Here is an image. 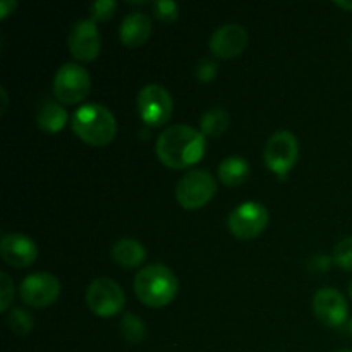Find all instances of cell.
Returning <instances> with one entry per match:
<instances>
[{"label": "cell", "instance_id": "1", "mask_svg": "<svg viewBox=\"0 0 352 352\" xmlns=\"http://www.w3.org/2000/svg\"><path fill=\"white\" fill-rule=\"evenodd\" d=\"M206 151V136L186 124L167 127L157 140V157L165 167L188 168L198 164Z\"/></svg>", "mask_w": 352, "mask_h": 352}, {"label": "cell", "instance_id": "2", "mask_svg": "<svg viewBox=\"0 0 352 352\" xmlns=\"http://www.w3.org/2000/svg\"><path fill=\"white\" fill-rule=\"evenodd\" d=\"M134 292L148 308H164L177 296L179 280L168 267L151 263L141 268L134 277Z\"/></svg>", "mask_w": 352, "mask_h": 352}, {"label": "cell", "instance_id": "3", "mask_svg": "<svg viewBox=\"0 0 352 352\" xmlns=\"http://www.w3.org/2000/svg\"><path fill=\"white\" fill-rule=\"evenodd\" d=\"M71 127L76 136L91 146H107L117 134V120L107 107L86 103L71 117Z\"/></svg>", "mask_w": 352, "mask_h": 352}, {"label": "cell", "instance_id": "4", "mask_svg": "<svg viewBox=\"0 0 352 352\" xmlns=\"http://www.w3.org/2000/svg\"><path fill=\"white\" fill-rule=\"evenodd\" d=\"M217 195V181L206 170H191L179 181L175 199L184 210H199Z\"/></svg>", "mask_w": 352, "mask_h": 352}, {"label": "cell", "instance_id": "5", "mask_svg": "<svg viewBox=\"0 0 352 352\" xmlns=\"http://www.w3.org/2000/svg\"><path fill=\"white\" fill-rule=\"evenodd\" d=\"M86 302L96 316L110 318L119 315L124 309L126 294L116 280L109 277H98L86 289Z\"/></svg>", "mask_w": 352, "mask_h": 352}, {"label": "cell", "instance_id": "6", "mask_svg": "<svg viewBox=\"0 0 352 352\" xmlns=\"http://www.w3.org/2000/svg\"><path fill=\"white\" fill-rule=\"evenodd\" d=\"M91 89V78L88 71L78 64H64L54 78L55 98L65 105H74L82 102Z\"/></svg>", "mask_w": 352, "mask_h": 352}, {"label": "cell", "instance_id": "7", "mask_svg": "<svg viewBox=\"0 0 352 352\" xmlns=\"http://www.w3.org/2000/svg\"><path fill=\"white\" fill-rule=\"evenodd\" d=\"M299 157V143L296 136L289 131H278L272 134L265 144L263 158L267 167L274 174L285 177L294 168Z\"/></svg>", "mask_w": 352, "mask_h": 352}, {"label": "cell", "instance_id": "8", "mask_svg": "<svg viewBox=\"0 0 352 352\" xmlns=\"http://www.w3.org/2000/svg\"><path fill=\"white\" fill-rule=\"evenodd\" d=\"M268 226V210L261 203L246 201L232 210L227 219L230 234L241 241L254 239Z\"/></svg>", "mask_w": 352, "mask_h": 352}, {"label": "cell", "instance_id": "9", "mask_svg": "<svg viewBox=\"0 0 352 352\" xmlns=\"http://www.w3.org/2000/svg\"><path fill=\"white\" fill-rule=\"evenodd\" d=\"M174 102L164 86L148 85L138 95V112L141 120L148 126H164L170 120Z\"/></svg>", "mask_w": 352, "mask_h": 352}, {"label": "cell", "instance_id": "10", "mask_svg": "<svg viewBox=\"0 0 352 352\" xmlns=\"http://www.w3.org/2000/svg\"><path fill=\"white\" fill-rule=\"evenodd\" d=\"M21 299L31 308H47L54 305L60 296V282L48 272L28 275L21 284Z\"/></svg>", "mask_w": 352, "mask_h": 352}, {"label": "cell", "instance_id": "11", "mask_svg": "<svg viewBox=\"0 0 352 352\" xmlns=\"http://www.w3.org/2000/svg\"><path fill=\"white\" fill-rule=\"evenodd\" d=\"M67 47L72 57L79 62H93L100 55L102 38L91 19H81L74 24L67 38Z\"/></svg>", "mask_w": 352, "mask_h": 352}, {"label": "cell", "instance_id": "12", "mask_svg": "<svg viewBox=\"0 0 352 352\" xmlns=\"http://www.w3.org/2000/svg\"><path fill=\"white\" fill-rule=\"evenodd\" d=\"M313 313L325 327L339 329L346 323L347 308L346 298L333 287H323L313 298Z\"/></svg>", "mask_w": 352, "mask_h": 352}, {"label": "cell", "instance_id": "13", "mask_svg": "<svg viewBox=\"0 0 352 352\" xmlns=\"http://www.w3.org/2000/svg\"><path fill=\"white\" fill-rule=\"evenodd\" d=\"M250 43V34L241 24H223L213 31L210 38V50L219 58H234L243 54Z\"/></svg>", "mask_w": 352, "mask_h": 352}, {"label": "cell", "instance_id": "14", "mask_svg": "<svg viewBox=\"0 0 352 352\" xmlns=\"http://www.w3.org/2000/svg\"><path fill=\"white\" fill-rule=\"evenodd\" d=\"M0 254L10 267L28 268L36 261L38 246L24 234H6L0 241Z\"/></svg>", "mask_w": 352, "mask_h": 352}, {"label": "cell", "instance_id": "15", "mask_svg": "<svg viewBox=\"0 0 352 352\" xmlns=\"http://www.w3.org/2000/svg\"><path fill=\"white\" fill-rule=\"evenodd\" d=\"M151 36V19L144 12H131L122 19L119 28V38L122 45L138 48Z\"/></svg>", "mask_w": 352, "mask_h": 352}, {"label": "cell", "instance_id": "16", "mask_svg": "<svg viewBox=\"0 0 352 352\" xmlns=\"http://www.w3.org/2000/svg\"><path fill=\"white\" fill-rule=\"evenodd\" d=\"M69 119V113L60 103L52 102V100H47L43 105L40 107L36 113V126L40 127L41 131L48 134L60 133L65 127Z\"/></svg>", "mask_w": 352, "mask_h": 352}, {"label": "cell", "instance_id": "17", "mask_svg": "<svg viewBox=\"0 0 352 352\" xmlns=\"http://www.w3.org/2000/svg\"><path fill=\"white\" fill-rule=\"evenodd\" d=\"M112 258L119 267L136 268L146 260V250L136 239H120L113 244Z\"/></svg>", "mask_w": 352, "mask_h": 352}, {"label": "cell", "instance_id": "18", "mask_svg": "<svg viewBox=\"0 0 352 352\" xmlns=\"http://www.w3.org/2000/svg\"><path fill=\"white\" fill-rule=\"evenodd\" d=\"M248 175H250V164L241 157H227L219 165L220 182L226 186H230V188L246 182Z\"/></svg>", "mask_w": 352, "mask_h": 352}, {"label": "cell", "instance_id": "19", "mask_svg": "<svg viewBox=\"0 0 352 352\" xmlns=\"http://www.w3.org/2000/svg\"><path fill=\"white\" fill-rule=\"evenodd\" d=\"M227 127H229V113L223 109H219V107L206 110L201 116V120H199V129L208 138L222 136Z\"/></svg>", "mask_w": 352, "mask_h": 352}, {"label": "cell", "instance_id": "20", "mask_svg": "<svg viewBox=\"0 0 352 352\" xmlns=\"http://www.w3.org/2000/svg\"><path fill=\"white\" fill-rule=\"evenodd\" d=\"M120 333L131 344H140L146 337V325L134 313H126L120 320Z\"/></svg>", "mask_w": 352, "mask_h": 352}, {"label": "cell", "instance_id": "21", "mask_svg": "<svg viewBox=\"0 0 352 352\" xmlns=\"http://www.w3.org/2000/svg\"><path fill=\"white\" fill-rule=\"evenodd\" d=\"M7 325H9V329L12 330L16 336L26 337L30 336L31 330H33L34 320L33 316L28 311H24V309L14 308L12 311L9 313V316H7Z\"/></svg>", "mask_w": 352, "mask_h": 352}, {"label": "cell", "instance_id": "22", "mask_svg": "<svg viewBox=\"0 0 352 352\" xmlns=\"http://www.w3.org/2000/svg\"><path fill=\"white\" fill-rule=\"evenodd\" d=\"M332 260L342 270L352 272V237H346L337 244Z\"/></svg>", "mask_w": 352, "mask_h": 352}, {"label": "cell", "instance_id": "23", "mask_svg": "<svg viewBox=\"0 0 352 352\" xmlns=\"http://www.w3.org/2000/svg\"><path fill=\"white\" fill-rule=\"evenodd\" d=\"M153 14L162 23H174L179 17V6L172 0H158L153 3Z\"/></svg>", "mask_w": 352, "mask_h": 352}, {"label": "cell", "instance_id": "24", "mask_svg": "<svg viewBox=\"0 0 352 352\" xmlns=\"http://www.w3.org/2000/svg\"><path fill=\"white\" fill-rule=\"evenodd\" d=\"M117 10V2L113 0H96L89 6V14H91V21H109L112 19L113 14Z\"/></svg>", "mask_w": 352, "mask_h": 352}, {"label": "cell", "instance_id": "25", "mask_svg": "<svg viewBox=\"0 0 352 352\" xmlns=\"http://www.w3.org/2000/svg\"><path fill=\"white\" fill-rule=\"evenodd\" d=\"M14 298V282L6 272L0 274V311L6 313L10 308Z\"/></svg>", "mask_w": 352, "mask_h": 352}, {"label": "cell", "instance_id": "26", "mask_svg": "<svg viewBox=\"0 0 352 352\" xmlns=\"http://www.w3.org/2000/svg\"><path fill=\"white\" fill-rule=\"evenodd\" d=\"M196 76L201 82H212L217 78V64L213 60H203L196 69Z\"/></svg>", "mask_w": 352, "mask_h": 352}, {"label": "cell", "instance_id": "27", "mask_svg": "<svg viewBox=\"0 0 352 352\" xmlns=\"http://www.w3.org/2000/svg\"><path fill=\"white\" fill-rule=\"evenodd\" d=\"M16 7H17L16 0H2V2H0V19L2 21L7 19V17L16 10Z\"/></svg>", "mask_w": 352, "mask_h": 352}, {"label": "cell", "instance_id": "28", "mask_svg": "<svg viewBox=\"0 0 352 352\" xmlns=\"http://www.w3.org/2000/svg\"><path fill=\"white\" fill-rule=\"evenodd\" d=\"M337 7H340V9H346V10H352V2H346V0H337L336 2Z\"/></svg>", "mask_w": 352, "mask_h": 352}, {"label": "cell", "instance_id": "29", "mask_svg": "<svg viewBox=\"0 0 352 352\" xmlns=\"http://www.w3.org/2000/svg\"><path fill=\"white\" fill-rule=\"evenodd\" d=\"M0 93H2V98H3V109H2V112H6V105H7V93H6V88H0Z\"/></svg>", "mask_w": 352, "mask_h": 352}, {"label": "cell", "instance_id": "30", "mask_svg": "<svg viewBox=\"0 0 352 352\" xmlns=\"http://www.w3.org/2000/svg\"><path fill=\"white\" fill-rule=\"evenodd\" d=\"M349 294H351V298H352V280H351V284H349Z\"/></svg>", "mask_w": 352, "mask_h": 352}, {"label": "cell", "instance_id": "31", "mask_svg": "<svg viewBox=\"0 0 352 352\" xmlns=\"http://www.w3.org/2000/svg\"><path fill=\"white\" fill-rule=\"evenodd\" d=\"M337 352H352L351 349H342V351H337Z\"/></svg>", "mask_w": 352, "mask_h": 352}, {"label": "cell", "instance_id": "32", "mask_svg": "<svg viewBox=\"0 0 352 352\" xmlns=\"http://www.w3.org/2000/svg\"><path fill=\"white\" fill-rule=\"evenodd\" d=\"M349 330H351V336H352V320H351V325H349Z\"/></svg>", "mask_w": 352, "mask_h": 352}]
</instances>
